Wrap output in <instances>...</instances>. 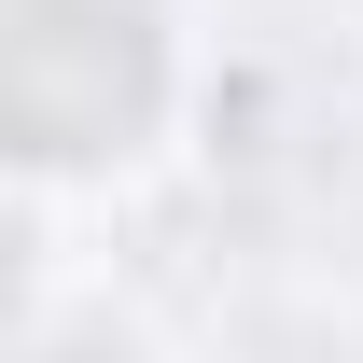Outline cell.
Masks as SVG:
<instances>
[{
    "label": "cell",
    "mask_w": 363,
    "mask_h": 363,
    "mask_svg": "<svg viewBox=\"0 0 363 363\" xmlns=\"http://www.w3.org/2000/svg\"><path fill=\"white\" fill-rule=\"evenodd\" d=\"M154 126V28L126 0H0V140L98 168Z\"/></svg>",
    "instance_id": "1"
},
{
    "label": "cell",
    "mask_w": 363,
    "mask_h": 363,
    "mask_svg": "<svg viewBox=\"0 0 363 363\" xmlns=\"http://www.w3.org/2000/svg\"><path fill=\"white\" fill-rule=\"evenodd\" d=\"M0 279H14V238H0Z\"/></svg>",
    "instance_id": "2"
}]
</instances>
